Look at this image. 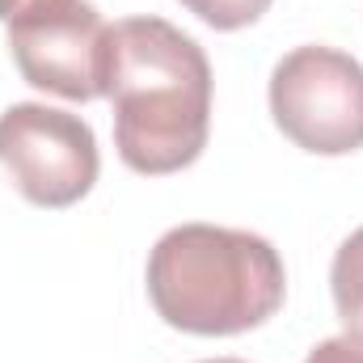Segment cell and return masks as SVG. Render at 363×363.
Masks as SVG:
<instances>
[{
  "mask_svg": "<svg viewBox=\"0 0 363 363\" xmlns=\"http://www.w3.org/2000/svg\"><path fill=\"white\" fill-rule=\"evenodd\" d=\"M9 51L34 89L68 101L106 97L110 26L89 0H34L9 21Z\"/></svg>",
  "mask_w": 363,
  "mask_h": 363,
  "instance_id": "cell-5",
  "label": "cell"
},
{
  "mask_svg": "<svg viewBox=\"0 0 363 363\" xmlns=\"http://www.w3.org/2000/svg\"><path fill=\"white\" fill-rule=\"evenodd\" d=\"M106 97L114 110V148L127 169L165 178L203 157L211 131V64L165 17H123L110 26Z\"/></svg>",
  "mask_w": 363,
  "mask_h": 363,
  "instance_id": "cell-1",
  "label": "cell"
},
{
  "mask_svg": "<svg viewBox=\"0 0 363 363\" xmlns=\"http://www.w3.org/2000/svg\"><path fill=\"white\" fill-rule=\"evenodd\" d=\"M304 363H363V342L355 338H325V342H317L313 351H308V359Z\"/></svg>",
  "mask_w": 363,
  "mask_h": 363,
  "instance_id": "cell-8",
  "label": "cell"
},
{
  "mask_svg": "<svg viewBox=\"0 0 363 363\" xmlns=\"http://www.w3.org/2000/svg\"><path fill=\"white\" fill-rule=\"evenodd\" d=\"M330 291H334V308L342 321V334L363 342V228H355L330 267Z\"/></svg>",
  "mask_w": 363,
  "mask_h": 363,
  "instance_id": "cell-6",
  "label": "cell"
},
{
  "mask_svg": "<svg viewBox=\"0 0 363 363\" xmlns=\"http://www.w3.org/2000/svg\"><path fill=\"white\" fill-rule=\"evenodd\" d=\"M0 169L34 207H72L101 174L97 135L81 114L17 101L0 114Z\"/></svg>",
  "mask_w": 363,
  "mask_h": 363,
  "instance_id": "cell-4",
  "label": "cell"
},
{
  "mask_svg": "<svg viewBox=\"0 0 363 363\" xmlns=\"http://www.w3.org/2000/svg\"><path fill=\"white\" fill-rule=\"evenodd\" d=\"M34 0H0V21H13L21 9H30Z\"/></svg>",
  "mask_w": 363,
  "mask_h": 363,
  "instance_id": "cell-9",
  "label": "cell"
},
{
  "mask_svg": "<svg viewBox=\"0 0 363 363\" xmlns=\"http://www.w3.org/2000/svg\"><path fill=\"white\" fill-rule=\"evenodd\" d=\"M287 271L267 237L220 224H178L148 254V300L165 325L233 338L283 308Z\"/></svg>",
  "mask_w": 363,
  "mask_h": 363,
  "instance_id": "cell-2",
  "label": "cell"
},
{
  "mask_svg": "<svg viewBox=\"0 0 363 363\" xmlns=\"http://www.w3.org/2000/svg\"><path fill=\"white\" fill-rule=\"evenodd\" d=\"M199 363H245V359H228V355H224V359H199Z\"/></svg>",
  "mask_w": 363,
  "mask_h": 363,
  "instance_id": "cell-10",
  "label": "cell"
},
{
  "mask_svg": "<svg viewBox=\"0 0 363 363\" xmlns=\"http://www.w3.org/2000/svg\"><path fill=\"white\" fill-rule=\"evenodd\" d=\"M274 127L313 157L363 148V64L347 51L308 43L287 51L271 72Z\"/></svg>",
  "mask_w": 363,
  "mask_h": 363,
  "instance_id": "cell-3",
  "label": "cell"
},
{
  "mask_svg": "<svg viewBox=\"0 0 363 363\" xmlns=\"http://www.w3.org/2000/svg\"><path fill=\"white\" fill-rule=\"evenodd\" d=\"M178 4L199 21H207L211 30H245L271 9V0H178Z\"/></svg>",
  "mask_w": 363,
  "mask_h": 363,
  "instance_id": "cell-7",
  "label": "cell"
}]
</instances>
